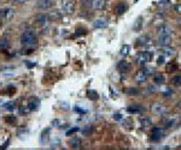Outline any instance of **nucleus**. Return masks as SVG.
<instances>
[{"label": "nucleus", "instance_id": "7ed1b4c3", "mask_svg": "<svg viewBox=\"0 0 181 150\" xmlns=\"http://www.w3.org/2000/svg\"><path fill=\"white\" fill-rule=\"evenodd\" d=\"M172 42V37L170 35H158V38H157V45L159 47H165V46H169V43Z\"/></svg>", "mask_w": 181, "mask_h": 150}, {"label": "nucleus", "instance_id": "e433bc0d", "mask_svg": "<svg viewBox=\"0 0 181 150\" xmlns=\"http://www.w3.org/2000/svg\"><path fill=\"white\" fill-rule=\"evenodd\" d=\"M90 131H92V126H86V128L83 130V133L87 135V133H90Z\"/></svg>", "mask_w": 181, "mask_h": 150}, {"label": "nucleus", "instance_id": "f03ea898", "mask_svg": "<svg viewBox=\"0 0 181 150\" xmlns=\"http://www.w3.org/2000/svg\"><path fill=\"white\" fill-rule=\"evenodd\" d=\"M35 40H36V35L33 31H30V30L24 31L22 34V36H21V42L23 45H27V46L28 45H33L35 42Z\"/></svg>", "mask_w": 181, "mask_h": 150}, {"label": "nucleus", "instance_id": "6e6552de", "mask_svg": "<svg viewBox=\"0 0 181 150\" xmlns=\"http://www.w3.org/2000/svg\"><path fill=\"white\" fill-rule=\"evenodd\" d=\"M151 43V40L149 37V35H143L140 37L137 38V46H143V47H146Z\"/></svg>", "mask_w": 181, "mask_h": 150}, {"label": "nucleus", "instance_id": "dca6fc26", "mask_svg": "<svg viewBox=\"0 0 181 150\" xmlns=\"http://www.w3.org/2000/svg\"><path fill=\"white\" fill-rule=\"evenodd\" d=\"M161 54H163L164 57H173V55L175 54V49L172 48V47L165 46V47H162V49H161Z\"/></svg>", "mask_w": 181, "mask_h": 150}, {"label": "nucleus", "instance_id": "9d476101", "mask_svg": "<svg viewBox=\"0 0 181 150\" xmlns=\"http://www.w3.org/2000/svg\"><path fill=\"white\" fill-rule=\"evenodd\" d=\"M37 7L41 10H48L53 5V0H37Z\"/></svg>", "mask_w": 181, "mask_h": 150}, {"label": "nucleus", "instance_id": "6ab92c4d", "mask_svg": "<svg viewBox=\"0 0 181 150\" xmlns=\"http://www.w3.org/2000/svg\"><path fill=\"white\" fill-rule=\"evenodd\" d=\"M127 111H128L129 113H140L141 111H144V108H143L141 106L134 105V106H129V107L127 108Z\"/></svg>", "mask_w": 181, "mask_h": 150}, {"label": "nucleus", "instance_id": "2f4dec72", "mask_svg": "<svg viewBox=\"0 0 181 150\" xmlns=\"http://www.w3.org/2000/svg\"><path fill=\"white\" fill-rule=\"evenodd\" d=\"M77 131H79V127H73L71 130L66 131V136H70V135H73V133H75V132H77Z\"/></svg>", "mask_w": 181, "mask_h": 150}, {"label": "nucleus", "instance_id": "aec40b11", "mask_svg": "<svg viewBox=\"0 0 181 150\" xmlns=\"http://www.w3.org/2000/svg\"><path fill=\"white\" fill-rule=\"evenodd\" d=\"M87 97H88L90 100H92V101H95V100L99 98V95H98V92L94 91V90H88V91H87Z\"/></svg>", "mask_w": 181, "mask_h": 150}, {"label": "nucleus", "instance_id": "393cba45", "mask_svg": "<svg viewBox=\"0 0 181 150\" xmlns=\"http://www.w3.org/2000/svg\"><path fill=\"white\" fill-rule=\"evenodd\" d=\"M7 47H9V41L5 38L0 40V49H6Z\"/></svg>", "mask_w": 181, "mask_h": 150}, {"label": "nucleus", "instance_id": "58836bf2", "mask_svg": "<svg viewBox=\"0 0 181 150\" xmlns=\"http://www.w3.org/2000/svg\"><path fill=\"white\" fill-rule=\"evenodd\" d=\"M114 119H115V120H121V119H122V115H121V114H114Z\"/></svg>", "mask_w": 181, "mask_h": 150}, {"label": "nucleus", "instance_id": "39448f33", "mask_svg": "<svg viewBox=\"0 0 181 150\" xmlns=\"http://www.w3.org/2000/svg\"><path fill=\"white\" fill-rule=\"evenodd\" d=\"M162 136H163V131L161 127H153L152 128V131H151V139L152 141L157 142L162 138Z\"/></svg>", "mask_w": 181, "mask_h": 150}, {"label": "nucleus", "instance_id": "412c9836", "mask_svg": "<svg viewBox=\"0 0 181 150\" xmlns=\"http://www.w3.org/2000/svg\"><path fill=\"white\" fill-rule=\"evenodd\" d=\"M153 82L157 83V84H162V83L164 82V76L161 75V73H156V75L153 76Z\"/></svg>", "mask_w": 181, "mask_h": 150}, {"label": "nucleus", "instance_id": "0eeeda50", "mask_svg": "<svg viewBox=\"0 0 181 150\" xmlns=\"http://www.w3.org/2000/svg\"><path fill=\"white\" fill-rule=\"evenodd\" d=\"M126 10H127V4H126L124 1L117 2V4L115 5V7H114V12H115L116 15H119V16L122 15V13H124Z\"/></svg>", "mask_w": 181, "mask_h": 150}, {"label": "nucleus", "instance_id": "72a5a7b5", "mask_svg": "<svg viewBox=\"0 0 181 150\" xmlns=\"http://www.w3.org/2000/svg\"><path fill=\"white\" fill-rule=\"evenodd\" d=\"M161 7H164V6H168L169 5V0H162V1H159V4H158Z\"/></svg>", "mask_w": 181, "mask_h": 150}, {"label": "nucleus", "instance_id": "ea45409f", "mask_svg": "<svg viewBox=\"0 0 181 150\" xmlns=\"http://www.w3.org/2000/svg\"><path fill=\"white\" fill-rule=\"evenodd\" d=\"M13 2H17V4H23L26 0H12Z\"/></svg>", "mask_w": 181, "mask_h": 150}, {"label": "nucleus", "instance_id": "1a4fd4ad", "mask_svg": "<svg viewBox=\"0 0 181 150\" xmlns=\"http://www.w3.org/2000/svg\"><path fill=\"white\" fill-rule=\"evenodd\" d=\"M151 111H152V113H154V114H158V115H161V114H163L164 112H165V108H164V106L163 105H161V103H153L152 106H151Z\"/></svg>", "mask_w": 181, "mask_h": 150}, {"label": "nucleus", "instance_id": "4468645a", "mask_svg": "<svg viewBox=\"0 0 181 150\" xmlns=\"http://www.w3.org/2000/svg\"><path fill=\"white\" fill-rule=\"evenodd\" d=\"M62 8H63V11H65L66 13H70V12H73L74 4H73L70 0H64L63 4H62Z\"/></svg>", "mask_w": 181, "mask_h": 150}, {"label": "nucleus", "instance_id": "bb28decb", "mask_svg": "<svg viewBox=\"0 0 181 150\" xmlns=\"http://www.w3.org/2000/svg\"><path fill=\"white\" fill-rule=\"evenodd\" d=\"M163 64H165V57L163 54H161L157 58V65H163Z\"/></svg>", "mask_w": 181, "mask_h": 150}, {"label": "nucleus", "instance_id": "4c0bfd02", "mask_svg": "<svg viewBox=\"0 0 181 150\" xmlns=\"http://www.w3.org/2000/svg\"><path fill=\"white\" fill-rule=\"evenodd\" d=\"M132 89L133 90H128V94H129V95H133V94L135 95V94H138V90L135 89V88H132Z\"/></svg>", "mask_w": 181, "mask_h": 150}, {"label": "nucleus", "instance_id": "79ce46f5", "mask_svg": "<svg viewBox=\"0 0 181 150\" xmlns=\"http://www.w3.org/2000/svg\"><path fill=\"white\" fill-rule=\"evenodd\" d=\"M178 106H179V108H180V109H181V101H180V102H179V105H178Z\"/></svg>", "mask_w": 181, "mask_h": 150}, {"label": "nucleus", "instance_id": "20e7f679", "mask_svg": "<svg viewBox=\"0 0 181 150\" xmlns=\"http://www.w3.org/2000/svg\"><path fill=\"white\" fill-rule=\"evenodd\" d=\"M143 25H144V17H143V16H139V17H137V19L134 21L132 29H133V31H135V32H139L140 30L143 29Z\"/></svg>", "mask_w": 181, "mask_h": 150}, {"label": "nucleus", "instance_id": "c756f323", "mask_svg": "<svg viewBox=\"0 0 181 150\" xmlns=\"http://www.w3.org/2000/svg\"><path fill=\"white\" fill-rule=\"evenodd\" d=\"M5 108L9 109V111H12V109L15 108V103H13V102H7V103L5 105Z\"/></svg>", "mask_w": 181, "mask_h": 150}, {"label": "nucleus", "instance_id": "f704fd0d", "mask_svg": "<svg viewBox=\"0 0 181 150\" xmlns=\"http://www.w3.org/2000/svg\"><path fill=\"white\" fill-rule=\"evenodd\" d=\"M174 10H175V12H176V13L181 15V4H176V5L174 6Z\"/></svg>", "mask_w": 181, "mask_h": 150}, {"label": "nucleus", "instance_id": "473e14b6", "mask_svg": "<svg viewBox=\"0 0 181 150\" xmlns=\"http://www.w3.org/2000/svg\"><path fill=\"white\" fill-rule=\"evenodd\" d=\"M6 122H9V124H15L16 122V118L15 117H6Z\"/></svg>", "mask_w": 181, "mask_h": 150}, {"label": "nucleus", "instance_id": "b1692460", "mask_svg": "<svg viewBox=\"0 0 181 150\" xmlns=\"http://www.w3.org/2000/svg\"><path fill=\"white\" fill-rule=\"evenodd\" d=\"M140 124L143 125V127H147L151 125V120L147 117H143V118H140Z\"/></svg>", "mask_w": 181, "mask_h": 150}, {"label": "nucleus", "instance_id": "cd10ccee", "mask_svg": "<svg viewBox=\"0 0 181 150\" xmlns=\"http://www.w3.org/2000/svg\"><path fill=\"white\" fill-rule=\"evenodd\" d=\"M74 112L80 113V114H85L87 111H86V109H83V108H81V107H74Z\"/></svg>", "mask_w": 181, "mask_h": 150}, {"label": "nucleus", "instance_id": "a211bd4d", "mask_svg": "<svg viewBox=\"0 0 181 150\" xmlns=\"http://www.w3.org/2000/svg\"><path fill=\"white\" fill-rule=\"evenodd\" d=\"M35 21H36L37 24H40V25H45V24L47 23V17H46V15H44V13H39V15H36Z\"/></svg>", "mask_w": 181, "mask_h": 150}, {"label": "nucleus", "instance_id": "a19ab883", "mask_svg": "<svg viewBox=\"0 0 181 150\" xmlns=\"http://www.w3.org/2000/svg\"><path fill=\"white\" fill-rule=\"evenodd\" d=\"M147 89H149V91H152V92H153V91H154V87H152V85H150V87H149Z\"/></svg>", "mask_w": 181, "mask_h": 150}, {"label": "nucleus", "instance_id": "ddd939ff", "mask_svg": "<svg viewBox=\"0 0 181 150\" xmlns=\"http://www.w3.org/2000/svg\"><path fill=\"white\" fill-rule=\"evenodd\" d=\"M117 70L120 72H122V73H126V72H128L130 70V64L127 62L126 60H122L121 62H119V65H117Z\"/></svg>", "mask_w": 181, "mask_h": 150}, {"label": "nucleus", "instance_id": "a878e982", "mask_svg": "<svg viewBox=\"0 0 181 150\" xmlns=\"http://www.w3.org/2000/svg\"><path fill=\"white\" fill-rule=\"evenodd\" d=\"M4 15H5L6 18H11V17L13 16V11H12L11 8H6V10L4 11Z\"/></svg>", "mask_w": 181, "mask_h": 150}, {"label": "nucleus", "instance_id": "5701e85b", "mask_svg": "<svg viewBox=\"0 0 181 150\" xmlns=\"http://www.w3.org/2000/svg\"><path fill=\"white\" fill-rule=\"evenodd\" d=\"M37 107H39V101H36V100H30L29 102H28V108L31 109V111L36 109Z\"/></svg>", "mask_w": 181, "mask_h": 150}, {"label": "nucleus", "instance_id": "2eb2a0df", "mask_svg": "<svg viewBox=\"0 0 181 150\" xmlns=\"http://www.w3.org/2000/svg\"><path fill=\"white\" fill-rule=\"evenodd\" d=\"M105 2H106L105 0H92L90 1V6L94 10H101V8H104Z\"/></svg>", "mask_w": 181, "mask_h": 150}, {"label": "nucleus", "instance_id": "f257e3e1", "mask_svg": "<svg viewBox=\"0 0 181 150\" xmlns=\"http://www.w3.org/2000/svg\"><path fill=\"white\" fill-rule=\"evenodd\" d=\"M153 57V52L152 51H144V52H140L138 55H137V64L138 65H145L147 62H150L152 60Z\"/></svg>", "mask_w": 181, "mask_h": 150}, {"label": "nucleus", "instance_id": "37998d69", "mask_svg": "<svg viewBox=\"0 0 181 150\" xmlns=\"http://www.w3.org/2000/svg\"><path fill=\"white\" fill-rule=\"evenodd\" d=\"M0 25H1V22H0Z\"/></svg>", "mask_w": 181, "mask_h": 150}, {"label": "nucleus", "instance_id": "f3484780", "mask_svg": "<svg viewBox=\"0 0 181 150\" xmlns=\"http://www.w3.org/2000/svg\"><path fill=\"white\" fill-rule=\"evenodd\" d=\"M69 147H71L73 149H79L81 147V139L77 137H74L69 141Z\"/></svg>", "mask_w": 181, "mask_h": 150}, {"label": "nucleus", "instance_id": "423d86ee", "mask_svg": "<svg viewBox=\"0 0 181 150\" xmlns=\"http://www.w3.org/2000/svg\"><path fill=\"white\" fill-rule=\"evenodd\" d=\"M134 79H135V82H138V83H144V82L147 79V73L145 72V70H139V71L135 73Z\"/></svg>", "mask_w": 181, "mask_h": 150}, {"label": "nucleus", "instance_id": "4be33fe9", "mask_svg": "<svg viewBox=\"0 0 181 150\" xmlns=\"http://www.w3.org/2000/svg\"><path fill=\"white\" fill-rule=\"evenodd\" d=\"M129 49H130V47H129L128 45H123L122 48H121L120 54L122 55V57H127V55L129 54Z\"/></svg>", "mask_w": 181, "mask_h": 150}, {"label": "nucleus", "instance_id": "c85d7f7f", "mask_svg": "<svg viewBox=\"0 0 181 150\" xmlns=\"http://www.w3.org/2000/svg\"><path fill=\"white\" fill-rule=\"evenodd\" d=\"M176 67H178L176 64H169V65L167 66V71H168V72H170V71H175Z\"/></svg>", "mask_w": 181, "mask_h": 150}, {"label": "nucleus", "instance_id": "c9c22d12", "mask_svg": "<svg viewBox=\"0 0 181 150\" xmlns=\"http://www.w3.org/2000/svg\"><path fill=\"white\" fill-rule=\"evenodd\" d=\"M144 70H145V72L147 73V76L151 75V73H153V68H152V67H146V68H144Z\"/></svg>", "mask_w": 181, "mask_h": 150}, {"label": "nucleus", "instance_id": "f8f14e48", "mask_svg": "<svg viewBox=\"0 0 181 150\" xmlns=\"http://www.w3.org/2000/svg\"><path fill=\"white\" fill-rule=\"evenodd\" d=\"M157 34L158 35H170L172 36V29L167 24H161L158 27V29H157Z\"/></svg>", "mask_w": 181, "mask_h": 150}, {"label": "nucleus", "instance_id": "9b49d317", "mask_svg": "<svg viewBox=\"0 0 181 150\" xmlns=\"http://www.w3.org/2000/svg\"><path fill=\"white\" fill-rule=\"evenodd\" d=\"M105 27H108V21L105 18H98L93 22V28L95 29H103Z\"/></svg>", "mask_w": 181, "mask_h": 150}, {"label": "nucleus", "instance_id": "7c9ffc66", "mask_svg": "<svg viewBox=\"0 0 181 150\" xmlns=\"http://www.w3.org/2000/svg\"><path fill=\"white\" fill-rule=\"evenodd\" d=\"M173 83L174 84H181V76H175L173 78Z\"/></svg>", "mask_w": 181, "mask_h": 150}]
</instances>
